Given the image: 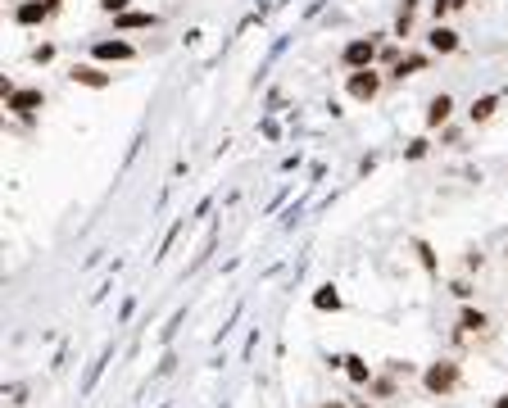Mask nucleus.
<instances>
[{
	"label": "nucleus",
	"mask_w": 508,
	"mask_h": 408,
	"mask_svg": "<svg viewBox=\"0 0 508 408\" xmlns=\"http://www.w3.org/2000/svg\"><path fill=\"white\" fill-rule=\"evenodd\" d=\"M381 86H386V78L377 73V64L373 68H354L350 78H345V95H350L354 105H373L381 95Z\"/></svg>",
	"instance_id": "1"
},
{
	"label": "nucleus",
	"mask_w": 508,
	"mask_h": 408,
	"mask_svg": "<svg viewBox=\"0 0 508 408\" xmlns=\"http://www.w3.org/2000/svg\"><path fill=\"white\" fill-rule=\"evenodd\" d=\"M381 59V46H377V36H354V41H345V51H341V64L345 68H373Z\"/></svg>",
	"instance_id": "2"
},
{
	"label": "nucleus",
	"mask_w": 508,
	"mask_h": 408,
	"mask_svg": "<svg viewBox=\"0 0 508 408\" xmlns=\"http://www.w3.org/2000/svg\"><path fill=\"white\" fill-rule=\"evenodd\" d=\"M423 386H427V394H454L458 390V363H450V358H440V363H431L427 372H423Z\"/></svg>",
	"instance_id": "3"
},
{
	"label": "nucleus",
	"mask_w": 508,
	"mask_h": 408,
	"mask_svg": "<svg viewBox=\"0 0 508 408\" xmlns=\"http://www.w3.org/2000/svg\"><path fill=\"white\" fill-rule=\"evenodd\" d=\"M5 109H14L19 118H32L36 109H46V95L36 91V86H19L14 95H5Z\"/></svg>",
	"instance_id": "4"
},
{
	"label": "nucleus",
	"mask_w": 508,
	"mask_h": 408,
	"mask_svg": "<svg viewBox=\"0 0 508 408\" xmlns=\"http://www.w3.org/2000/svg\"><path fill=\"white\" fill-rule=\"evenodd\" d=\"M51 14H55L51 0H19V5H14V23H19V28H36V23H46Z\"/></svg>",
	"instance_id": "5"
},
{
	"label": "nucleus",
	"mask_w": 508,
	"mask_h": 408,
	"mask_svg": "<svg viewBox=\"0 0 508 408\" xmlns=\"http://www.w3.org/2000/svg\"><path fill=\"white\" fill-rule=\"evenodd\" d=\"M91 55L100 59V64H128V59H136V46H132V41H118V36H114V41H95Z\"/></svg>",
	"instance_id": "6"
},
{
	"label": "nucleus",
	"mask_w": 508,
	"mask_h": 408,
	"mask_svg": "<svg viewBox=\"0 0 508 408\" xmlns=\"http://www.w3.org/2000/svg\"><path fill=\"white\" fill-rule=\"evenodd\" d=\"M68 78L78 82V86H91V91H105V86L114 82L105 68H95V64H73V68H68Z\"/></svg>",
	"instance_id": "7"
},
{
	"label": "nucleus",
	"mask_w": 508,
	"mask_h": 408,
	"mask_svg": "<svg viewBox=\"0 0 508 408\" xmlns=\"http://www.w3.org/2000/svg\"><path fill=\"white\" fill-rule=\"evenodd\" d=\"M427 46H431V55H454L463 41H458V32H454V28H445V23H436V28L427 32Z\"/></svg>",
	"instance_id": "8"
},
{
	"label": "nucleus",
	"mask_w": 508,
	"mask_h": 408,
	"mask_svg": "<svg viewBox=\"0 0 508 408\" xmlns=\"http://www.w3.org/2000/svg\"><path fill=\"white\" fill-rule=\"evenodd\" d=\"M458 336H490V318L481 308H463L458 313Z\"/></svg>",
	"instance_id": "9"
},
{
	"label": "nucleus",
	"mask_w": 508,
	"mask_h": 408,
	"mask_svg": "<svg viewBox=\"0 0 508 408\" xmlns=\"http://www.w3.org/2000/svg\"><path fill=\"white\" fill-rule=\"evenodd\" d=\"M450 114H454V95H431L427 100V127H445L450 122Z\"/></svg>",
	"instance_id": "10"
},
{
	"label": "nucleus",
	"mask_w": 508,
	"mask_h": 408,
	"mask_svg": "<svg viewBox=\"0 0 508 408\" xmlns=\"http://www.w3.org/2000/svg\"><path fill=\"white\" fill-rule=\"evenodd\" d=\"M341 367H345V377H350L354 386H373V367H368L358 354H345V358H341Z\"/></svg>",
	"instance_id": "11"
},
{
	"label": "nucleus",
	"mask_w": 508,
	"mask_h": 408,
	"mask_svg": "<svg viewBox=\"0 0 508 408\" xmlns=\"http://www.w3.org/2000/svg\"><path fill=\"white\" fill-rule=\"evenodd\" d=\"M114 28L118 32H136V28H159V14H114Z\"/></svg>",
	"instance_id": "12"
},
{
	"label": "nucleus",
	"mask_w": 508,
	"mask_h": 408,
	"mask_svg": "<svg viewBox=\"0 0 508 408\" xmlns=\"http://www.w3.org/2000/svg\"><path fill=\"white\" fill-rule=\"evenodd\" d=\"M494 109H499V95H481V100H472V109H467V118L472 122H490Z\"/></svg>",
	"instance_id": "13"
},
{
	"label": "nucleus",
	"mask_w": 508,
	"mask_h": 408,
	"mask_svg": "<svg viewBox=\"0 0 508 408\" xmlns=\"http://www.w3.org/2000/svg\"><path fill=\"white\" fill-rule=\"evenodd\" d=\"M423 68H427V55H408V59H400V64L390 68V78L404 82V78H413V73H423Z\"/></svg>",
	"instance_id": "14"
},
{
	"label": "nucleus",
	"mask_w": 508,
	"mask_h": 408,
	"mask_svg": "<svg viewBox=\"0 0 508 408\" xmlns=\"http://www.w3.org/2000/svg\"><path fill=\"white\" fill-rule=\"evenodd\" d=\"M313 308H322V313H327V308H331V313H341V295H336V286H322V291L313 295Z\"/></svg>",
	"instance_id": "15"
},
{
	"label": "nucleus",
	"mask_w": 508,
	"mask_h": 408,
	"mask_svg": "<svg viewBox=\"0 0 508 408\" xmlns=\"http://www.w3.org/2000/svg\"><path fill=\"white\" fill-rule=\"evenodd\" d=\"M413 250H418V258H423V268H427V272H436V254H431V245H427V241H413Z\"/></svg>",
	"instance_id": "16"
},
{
	"label": "nucleus",
	"mask_w": 508,
	"mask_h": 408,
	"mask_svg": "<svg viewBox=\"0 0 508 408\" xmlns=\"http://www.w3.org/2000/svg\"><path fill=\"white\" fill-rule=\"evenodd\" d=\"M427 145H431L427 136H418V141H408V150H404V159H423V155H427Z\"/></svg>",
	"instance_id": "17"
},
{
	"label": "nucleus",
	"mask_w": 508,
	"mask_h": 408,
	"mask_svg": "<svg viewBox=\"0 0 508 408\" xmlns=\"http://www.w3.org/2000/svg\"><path fill=\"white\" fill-rule=\"evenodd\" d=\"M95 5H100L105 14H128V5H132V0H95Z\"/></svg>",
	"instance_id": "18"
},
{
	"label": "nucleus",
	"mask_w": 508,
	"mask_h": 408,
	"mask_svg": "<svg viewBox=\"0 0 508 408\" xmlns=\"http://www.w3.org/2000/svg\"><path fill=\"white\" fill-rule=\"evenodd\" d=\"M322 408H345V404H341V399H331V404H322Z\"/></svg>",
	"instance_id": "19"
},
{
	"label": "nucleus",
	"mask_w": 508,
	"mask_h": 408,
	"mask_svg": "<svg viewBox=\"0 0 508 408\" xmlns=\"http://www.w3.org/2000/svg\"><path fill=\"white\" fill-rule=\"evenodd\" d=\"M51 5H55V9H59V5H64V0H51Z\"/></svg>",
	"instance_id": "20"
},
{
	"label": "nucleus",
	"mask_w": 508,
	"mask_h": 408,
	"mask_svg": "<svg viewBox=\"0 0 508 408\" xmlns=\"http://www.w3.org/2000/svg\"><path fill=\"white\" fill-rule=\"evenodd\" d=\"M358 408H373V404H358Z\"/></svg>",
	"instance_id": "21"
}]
</instances>
